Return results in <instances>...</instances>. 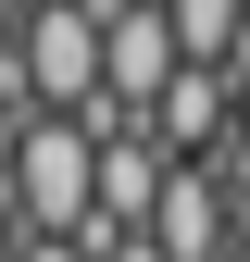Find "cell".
<instances>
[{"instance_id": "obj_1", "label": "cell", "mask_w": 250, "mask_h": 262, "mask_svg": "<svg viewBox=\"0 0 250 262\" xmlns=\"http://www.w3.org/2000/svg\"><path fill=\"white\" fill-rule=\"evenodd\" d=\"M13 212H25V237H75V225L100 212V138H88L75 113H38V125H25V150H13Z\"/></svg>"}, {"instance_id": "obj_2", "label": "cell", "mask_w": 250, "mask_h": 262, "mask_svg": "<svg viewBox=\"0 0 250 262\" xmlns=\"http://www.w3.org/2000/svg\"><path fill=\"white\" fill-rule=\"evenodd\" d=\"M13 88L38 113H100V13L88 0H38L25 50H13Z\"/></svg>"}, {"instance_id": "obj_3", "label": "cell", "mask_w": 250, "mask_h": 262, "mask_svg": "<svg viewBox=\"0 0 250 262\" xmlns=\"http://www.w3.org/2000/svg\"><path fill=\"white\" fill-rule=\"evenodd\" d=\"M175 75H187V50H175V13H163V0H125V13L100 25V100L150 125Z\"/></svg>"}, {"instance_id": "obj_4", "label": "cell", "mask_w": 250, "mask_h": 262, "mask_svg": "<svg viewBox=\"0 0 250 262\" xmlns=\"http://www.w3.org/2000/svg\"><path fill=\"white\" fill-rule=\"evenodd\" d=\"M150 250L163 262H238V212H225V187H213V162H175L163 212H150Z\"/></svg>"}, {"instance_id": "obj_5", "label": "cell", "mask_w": 250, "mask_h": 262, "mask_svg": "<svg viewBox=\"0 0 250 262\" xmlns=\"http://www.w3.org/2000/svg\"><path fill=\"white\" fill-rule=\"evenodd\" d=\"M163 187H175V150L150 138V125H125V138H100V212H113V225H138V237H150Z\"/></svg>"}, {"instance_id": "obj_6", "label": "cell", "mask_w": 250, "mask_h": 262, "mask_svg": "<svg viewBox=\"0 0 250 262\" xmlns=\"http://www.w3.org/2000/svg\"><path fill=\"white\" fill-rule=\"evenodd\" d=\"M25 125H38V100L13 88V62H0V187H13V150H25Z\"/></svg>"}, {"instance_id": "obj_7", "label": "cell", "mask_w": 250, "mask_h": 262, "mask_svg": "<svg viewBox=\"0 0 250 262\" xmlns=\"http://www.w3.org/2000/svg\"><path fill=\"white\" fill-rule=\"evenodd\" d=\"M25 13H38V0H0V62L25 50Z\"/></svg>"}, {"instance_id": "obj_8", "label": "cell", "mask_w": 250, "mask_h": 262, "mask_svg": "<svg viewBox=\"0 0 250 262\" xmlns=\"http://www.w3.org/2000/svg\"><path fill=\"white\" fill-rule=\"evenodd\" d=\"M0 262H25V212H13V187H0Z\"/></svg>"}, {"instance_id": "obj_9", "label": "cell", "mask_w": 250, "mask_h": 262, "mask_svg": "<svg viewBox=\"0 0 250 262\" xmlns=\"http://www.w3.org/2000/svg\"><path fill=\"white\" fill-rule=\"evenodd\" d=\"M25 262H88V250L75 237H25Z\"/></svg>"}]
</instances>
